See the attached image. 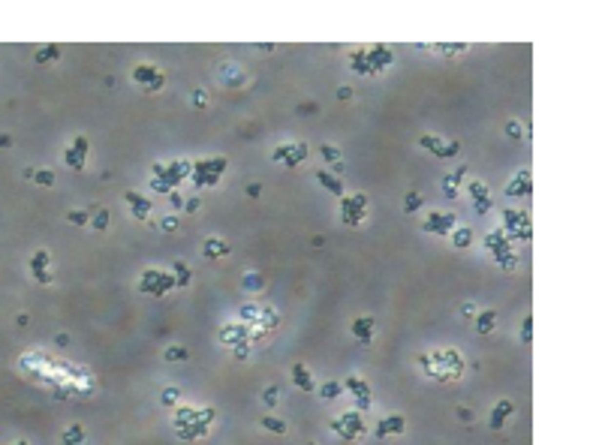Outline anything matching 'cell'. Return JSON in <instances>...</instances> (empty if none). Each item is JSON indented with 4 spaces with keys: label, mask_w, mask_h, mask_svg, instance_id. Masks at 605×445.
<instances>
[{
    "label": "cell",
    "mask_w": 605,
    "mask_h": 445,
    "mask_svg": "<svg viewBox=\"0 0 605 445\" xmlns=\"http://www.w3.org/2000/svg\"><path fill=\"white\" fill-rule=\"evenodd\" d=\"M304 156H307V145H304V141H292V145H289V156H286V163H283V166L295 169Z\"/></svg>",
    "instance_id": "15"
},
{
    "label": "cell",
    "mask_w": 605,
    "mask_h": 445,
    "mask_svg": "<svg viewBox=\"0 0 605 445\" xmlns=\"http://www.w3.org/2000/svg\"><path fill=\"white\" fill-rule=\"evenodd\" d=\"M488 208H491V202H488V199H482V202H476V211H479V213H485Z\"/></svg>",
    "instance_id": "59"
},
{
    "label": "cell",
    "mask_w": 605,
    "mask_h": 445,
    "mask_svg": "<svg viewBox=\"0 0 605 445\" xmlns=\"http://www.w3.org/2000/svg\"><path fill=\"white\" fill-rule=\"evenodd\" d=\"M512 412H515L512 400H500V403H497V409H494V415H491V427H494V430H500L503 421H506V415H512Z\"/></svg>",
    "instance_id": "12"
},
{
    "label": "cell",
    "mask_w": 605,
    "mask_h": 445,
    "mask_svg": "<svg viewBox=\"0 0 605 445\" xmlns=\"http://www.w3.org/2000/svg\"><path fill=\"white\" fill-rule=\"evenodd\" d=\"M464 177H467V169H464V166H461L458 172H452V174L443 177V193H446V199H458V187H461Z\"/></svg>",
    "instance_id": "8"
},
{
    "label": "cell",
    "mask_w": 605,
    "mask_h": 445,
    "mask_svg": "<svg viewBox=\"0 0 605 445\" xmlns=\"http://www.w3.org/2000/svg\"><path fill=\"white\" fill-rule=\"evenodd\" d=\"M292 379H295V385H298L301 391H313V379H310V370H307L304 364H295V367H292Z\"/></svg>",
    "instance_id": "16"
},
{
    "label": "cell",
    "mask_w": 605,
    "mask_h": 445,
    "mask_svg": "<svg viewBox=\"0 0 605 445\" xmlns=\"http://www.w3.org/2000/svg\"><path fill=\"white\" fill-rule=\"evenodd\" d=\"M455 223H458L455 213H440V211H434V213H428V217H424L422 229H424V232H434V235H452Z\"/></svg>",
    "instance_id": "4"
},
{
    "label": "cell",
    "mask_w": 605,
    "mask_h": 445,
    "mask_svg": "<svg viewBox=\"0 0 605 445\" xmlns=\"http://www.w3.org/2000/svg\"><path fill=\"white\" fill-rule=\"evenodd\" d=\"M133 81H136V84H141V87H145L148 94H157L160 87L166 84V76L160 73L157 66H151V63H141V66H136V69H133Z\"/></svg>",
    "instance_id": "3"
},
{
    "label": "cell",
    "mask_w": 605,
    "mask_h": 445,
    "mask_svg": "<svg viewBox=\"0 0 605 445\" xmlns=\"http://www.w3.org/2000/svg\"><path fill=\"white\" fill-rule=\"evenodd\" d=\"M151 190H157V193H172V184L166 181V177H154V184H151Z\"/></svg>",
    "instance_id": "43"
},
{
    "label": "cell",
    "mask_w": 605,
    "mask_h": 445,
    "mask_svg": "<svg viewBox=\"0 0 605 445\" xmlns=\"http://www.w3.org/2000/svg\"><path fill=\"white\" fill-rule=\"evenodd\" d=\"M202 253H205V259H208V262H217V259L229 256V244H226L223 238H208Z\"/></svg>",
    "instance_id": "7"
},
{
    "label": "cell",
    "mask_w": 605,
    "mask_h": 445,
    "mask_svg": "<svg viewBox=\"0 0 605 445\" xmlns=\"http://www.w3.org/2000/svg\"><path fill=\"white\" fill-rule=\"evenodd\" d=\"M184 358H187V349H181V346L166 349V361H184Z\"/></svg>",
    "instance_id": "38"
},
{
    "label": "cell",
    "mask_w": 605,
    "mask_h": 445,
    "mask_svg": "<svg viewBox=\"0 0 605 445\" xmlns=\"http://www.w3.org/2000/svg\"><path fill=\"white\" fill-rule=\"evenodd\" d=\"M388 63H391V51H388V48H383V45L367 48V66H370V76H373V73H383Z\"/></svg>",
    "instance_id": "5"
},
{
    "label": "cell",
    "mask_w": 605,
    "mask_h": 445,
    "mask_svg": "<svg viewBox=\"0 0 605 445\" xmlns=\"http://www.w3.org/2000/svg\"><path fill=\"white\" fill-rule=\"evenodd\" d=\"M33 177H37V184H40V187H51V184H55V174L45 172V169H42V172H37Z\"/></svg>",
    "instance_id": "41"
},
{
    "label": "cell",
    "mask_w": 605,
    "mask_h": 445,
    "mask_svg": "<svg viewBox=\"0 0 605 445\" xmlns=\"http://www.w3.org/2000/svg\"><path fill=\"white\" fill-rule=\"evenodd\" d=\"M223 81H229V84H244V76L238 73L235 63H226V66H223Z\"/></svg>",
    "instance_id": "24"
},
{
    "label": "cell",
    "mask_w": 605,
    "mask_h": 445,
    "mask_svg": "<svg viewBox=\"0 0 605 445\" xmlns=\"http://www.w3.org/2000/svg\"><path fill=\"white\" fill-rule=\"evenodd\" d=\"M521 340H524V343H530V340H533V316H527V319H524V325H521Z\"/></svg>",
    "instance_id": "39"
},
{
    "label": "cell",
    "mask_w": 605,
    "mask_h": 445,
    "mask_svg": "<svg viewBox=\"0 0 605 445\" xmlns=\"http://www.w3.org/2000/svg\"><path fill=\"white\" fill-rule=\"evenodd\" d=\"M470 241H473V229H470V226H455V229H452V244L458 247V250L470 247Z\"/></svg>",
    "instance_id": "18"
},
{
    "label": "cell",
    "mask_w": 605,
    "mask_h": 445,
    "mask_svg": "<svg viewBox=\"0 0 605 445\" xmlns=\"http://www.w3.org/2000/svg\"><path fill=\"white\" fill-rule=\"evenodd\" d=\"M199 205H202L199 199H187V202H184V211H187V213H196V211H199Z\"/></svg>",
    "instance_id": "54"
},
{
    "label": "cell",
    "mask_w": 605,
    "mask_h": 445,
    "mask_svg": "<svg viewBox=\"0 0 605 445\" xmlns=\"http://www.w3.org/2000/svg\"><path fill=\"white\" fill-rule=\"evenodd\" d=\"M367 403H370V394H359V406L367 409Z\"/></svg>",
    "instance_id": "60"
},
{
    "label": "cell",
    "mask_w": 605,
    "mask_h": 445,
    "mask_svg": "<svg viewBox=\"0 0 605 445\" xmlns=\"http://www.w3.org/2000/svg\"><path fill=\"white\" fill-rule=\"evenodd\" d=\"M440 51H443V55H461V51H467V45L464 42H452V45H443Z\"/></svg>",
    "instance_id": "44"
},
{
    "label": "cell",
    "mask_w": 605,
    "mask_h": 445,
    "mask_svg": "<svg viewBox=\"0 0 605 445\" xmlns=\"http://www.w3.org/2000/svg\"><path fill=\"white\" fill-rule=\"evenodd\" d=\"M73 141H76L73 151H76L79 156H87V138H84V135H79V138H73Z\"/></svg>",
    "instance_id": "46"
},
{
    "label": "cell",
    "mask_w": 605,
    "mask_h": 445,
    "mask_svg": "<svg viewBox=\"0 0 605 445\" xmlns=\"http://www.w3.org/2000/svg\"><path fill=\"white\" fill-rule=\"evenodd\" d=\"M163 403H166V406L178 403V391H175V388H166V391H163Z\"/></svg>",
    "instance_id": "50"
},
{
    "label": "cell",
    "mask_w": 605,
    "mask_h": 445,
    "mask_svg": "<svg viewBox=\"0 0 605 445\" xmlns=\"http://www.w3.org/2000/svg\"><path fill=\"white\" fill-rule=\"evenodd\" d=\"M169 202H172V208H184V199H181V193H169Z\"/></svg>",
    "instance_id": "56"
},
{
    "label": "cell",
    "mask_w": 605,
    "mask_h": 445,
    "mask_svg": "<svg viewBox=\"0 0 605 445\" xmlns=\"http://www.w3.org/2000/svg\"><path fill=\"white\" fill-rule=\"evenodd\" d=\"M19 445H27V442H19Z\"/></svg>",
    "instance_id": "62"
},
{
    "label": "cell",
    "mask_w": 605,
    "mask_h": 445,
    "mask_svg": "<svg viewBox=\"0 0 605 445\" xmlns=\"http://www.w3.org/2000/svg\"><path fill=\"white\" fill-rule=\"evenodd\" d=\"M172 271H175V286H181V289H184V286H190L193 271L187 268L184 262H175V265H172Z\"/></svg>",
    "instance_id": "21"
},
{
    "label": "cell",
    "mask_w": 605,
    "mask_h": 445,
    "mask_svg": "<svg viewBox=\"0 0 605 445\" xmlns=\"http://www.w3.org/2000/svg\"><path fill=\"white\" fill-rule=\"evenodd\" d=\"M319 151H323V159H328L331 166H334V163H341V151H337L334 145H323Z\"/></svg>",
    "instance_id": "32"
},
{
    "label": "cell",
    "mask_w": 605,
    "mask_h": 445,
    "mask_svg": "<svg viewBox=\"0 0 605 445\" xmlns=\"http://www.w3.org/2000/svg\"><path fill=\"white\" fill-rule=\"evenodd\" d=\"M310 445H313V442H310Z\"/></svg>",
    "instance_id": "63"
},
{
    "label": "cell",
    "mask_w": 605,
    "mask_h": 445,
    "mask_svg": "<svg viewBox=\"0 0 605 445\" xmlns=\"http://www.w3.org/2000/svg\"><path fill=\"white\" fill-rule=\"evenodd\" d=\"M277 397H280V391H277V388H268V391H265V403H268V406H274V403H277Z\"/></svg>",
    "instance_id": "53"
},
{
    "label": "cell",
    "mask_w": 605,
    "mask_h": 445,
    "mask_svg": "<svg viewBox=\"0 0 605 445\" xmlns=\"http://www.w3.org/2000/svg\"><path fill=\"white\" fill-rule=\"evenodd\" d=\"M172 286H175V277L166 274V271H157V268H148L139 280V289L148 292V295H166Z\"/></svg>",
    "instance_id": "1"
},
{
    "label": "cell",
    "mask_w": 605,
    "mask_h": 445,
    "mask_svg": "<svg viewBox=\"0 0 605 445\" xmlns=\"http://www.w3.org/2000/svg\"><path fill=\"white\" fill-rule=\"evenodd\" d=\"M91 226L97 229V232H102V229H109V211H100L97 217L91 220Z\"/></svg>",
    "instance_id": "36"
},
{
    "label": "cell",
    "mask_w": 605,
    "mask_h": 445,
    "mask_svg": "<svg viewBox=\"0 0 605 445\" xmlns=\"http://www.w3.org/2000/svg\"><path fill=\"white\" fill-rule=\"evenodd\" d=\"M467 190H470V195H473L476 202H482V199H488V187H485L482 181H470V187H467Z\"/></svg>",
    "instance_id": "30"
},
{
    "label": "cell",
    "mask_w": 605,
    "mask_h": 445,
    "mask_svg": "<svg viewBox=\"0 0 605 445\" xmlns=\"http://www.w3.org/2000/svg\"><path fill=\"white\" fill-rule=\"evenodd\" d=\"M419 208H422V195H419L416 190H410V193H406V199H403V211H406V213H416Z\"/></svg>",
    "instance_id": "27"
},
{
    "label": "cell",
    "mask_w": 605,
    "mask_h": 445,
    "mask_svg": "<svg viewBox=\"0 0 605 445\" xmlns=\"http://www.w3.org/2000/svg\"><path fill=\"white\" fill-rule=\"evenodd\" d=\"M458 151H461V145H458V141H449V145H443V156H455Z\"/></svg>",
    "instance_id": "51"
},
{
    "label": "cell",
    "mask_w": 605,
    "mask_h": 445,
    "mask_svg": "<svg viewBox=\"0 0 605 445\" xmlns=\"http://www.w3.org/2000/svg\"><path fill=\"white\" fill-rule=\"evenodd\" d=\"M259 193H262V187H259V184H247V195H250V199H256Z\"/></svg>",
    "instance_id": "57"
},
{
    "label": "cell",
    "mask_w": 605,
    "mask_h": 445,
    "mask_svg": "<svg viewBox=\"0 0 605 445\" xmlns=\"http://www.w3.org/2000/svg\"><path fill=\"white\" fill-rule=\"evenodd\" d=\"M79 442H84V430L76 424V427H69V430L63 433V445H79Z\"/></svg>",
    "instance_id": "28"
},
{
    "label": "cell",
    "mask_w": 605,
    "mask_h": 445,
    "mask_svg": "<svg viewBox=\"0 0 605 445\" xmlns=\"http://www.w3.org/2000/svg\"><path fill=\"white\" fill-rule=\"evenodd\" d=\"M341 211H343V223L346 226H362V220H364V213H367V199L362 193H355V195H343L341 199Z\"/></svg>",
    "instance_id": "2"
},
{
    "label": "cell",
    "mask_w": 605,
    "mask_h": 445,
    "mask_svg": "<svg viewBox=\"0 0 605 445\" xmlns=\"http://www.w3.org/2000/svg\"><path fill=\"white\" fill-rule=\"evenodd\" d=\"M262 427H268L271 433H286V424H283L280 418H271V415H268V418H262Z\"/></svg>",
    "instance_id": "31"
},
{
    "label": "cell",
    "mask_w": 605,
    "mask_h": 445,
    "mask_svg": "<svg viewBox=\"0 0 605 445\" xmlns=\"http://www.w3.org/2000/svg\"><path fill=\"white\" fill-rule=\"evenodd\" d=\"M506 135H509V138H521V135H524L521 123H518V120H509V123H506Z\"/></svg>",
    "instance_id": "40"
},
{
    "label": "cell",
    "mask_w": 605,
    "mask_h": 445,
    "mask_svg": "<svg viewBox=\"0 0 605 445\" xmlns=\"http://www.w3.org/2000/svg\"><path fill=\"white\" fill-rule=\"evenodd\" d=\"M220 340H223L226 346H241V343L250 340V337H247V328H244V325H223V328H220Z\"/></svg>",
    "instance_id": "6"
},
{
    "label": "cell",
    "mask_w": 605,
    "mask_h": 445,
    "mask_svg": "<svg viewBox=\"0 0 605 445\" xmlns=\"http://www.w3.org/2000/svg\"><path fill=\"white\" fill-rule=\"evenodd\" d=\"M45 268H48V253H45V250H40L37 256L30 259V271H33V274H40V271H45Z\"/></svg>",
    "instance_id": "29"
},
{
    "label": "cell",
    "mask_w": 605,
    "mask_h": 445,
    "mask_svg": "<svg viewBox=\"0 0 605 445\" xmlns=\"http://www.w3.org/2000/svg\"><path fill=\"white\" fill-rule=\"evenodd\" d=\"M346 388L355 391V394H367V385H364L359 376H349V379H346Z\"/></svg>",
    "instance_id": "37"
},
{
    "label": "cell",
    "mask_w": 605,
    "mask_h": 445,
    "mask_svg": "<svg viewBox=\"0 0 605 445\" xmlns=\"http://www.w3.org/2000/svg\"><path fill=\"white\" fill-rule=\"evenodd\" d=\"M123 199H127V202L133 205V213H136V220H145V223H148V213H151V202L145 199V195H139V193H133V190H130L127 195H123Z\"/></svg>",
    "instance_id": "9"
},
{
    "label": "cell",
    "mask_w": 605,
    "mask_h": 445,
    "mask_svg": "<svg viewBox=\"0 0 605 445\" xmlns=\"http://www.w3.org/2000/svg\"><path fill=\"white\" fill-rule=\"evenodd\" d=\"M337 99H341V102H346V99H352V87H346V84H343V87H341V91H337Z\"/></svg>",
    "instance_id": "55"
},
{
    "label": "cell",
    "mask_w": 605,
    "mask_h": 445,
    "mask_svg": "<svg viewBox=\"0 0 605 445\" xmlns=\"http://www.w3.org/2000/svg\"><path fill=\"white\" fill-rule=\"evenodd\" d=\"M476 313H479V310H476V304H473V301H467V304H461V316H464V319H476Z\"/></svg>",
    "instance_id": "47"
},
{
    "label": "cell",
    "mask_w": 605,
    "mask_h": 445,
    "mask_svg": "<svg viewBox=\"0 0 605 445\" xmlns=\"http://www.w3.org/2000/svg\"><path fill=\"white\" fill-rule=\"evenodd\" d=\"M319 394H323V397H328V400H331V397H337V394H341V385H337V382H328V385H325L323 391H319Z\"/></svg>",
    "instance_id": "45"
},
{
    "label": "cell",
    "mask_w": 605,
    "mask_h": 445,
    "mask_svg": "<svg viewBox=\"0 0 605 445\" xmlns=\"http://www.w3.org/2000/svg\"><path fill=\"white\" fill-rule=\"evenodd\" d=\"M247 352H250V346H247V343L235 346V355H238V358H247Z\"/></svg>",
    "instance_id": "58"
},
{
    "label": "cell",
    "mask_w": 605,
    "mask_h": 445,
    "mask_svg": "<svg viewBox=\"0 0 605 445\" xmlns=\"http://www.w3.org/2000/svg\"><path fill=\"white\" fill-rule=\"evenodd\" d=\"M349 63L355 66V73H362V76H370V66H367V48H359V51H352V55H349Z\"/></svg>",
    "instance_id": "20"
},
{
    "label": "cell",
    "mask_w": 605,
    "mask_h": 445,
    "mask_svg": "<svg viewBox=\"0 0 605 445\" xmlns=\"http://www.w3.org/2000/svg\"><path fill=\"white\" fill-rule=\"evenodd\" d=\"M259 322H262V331H271V328H277V325H280V313H277V310H271V307H262Z\"/></svg>",
    "instance_id": "22"
},
{
    "label": "cell",
    "mask_w": 605,
    "mask_h": 445,
    "mask_svg": "<svg viewBox=\"0 0 605 445\" xmlns=\"http://www.w3.org/2000/svg\"><path fill=\"white\" fill-rule=\"evenodd\" d=\"M419 141H422V148H428L431 154L443 156V138H437V135H422Z\"/></svg>",
    "instance_id": "25"
},
{
    "label": "cell",
    "mask_w": 605,
    "mask_h": 445,
    "mask_svg": "<svg viewBox=\"0 0 605 445\" xmlns=\"http://www.w3.org/2000/svg\"><path fill=\"white\" fill-rule=\"evenodd\" d=\"M66 220H69V223H76V226H87V223H91V217H87L84 211H69V213H66Z\"/></svg>",
    "instance_id": "34"
},
{
    "label": "cell",
    "mask_w": 605,
    "mask_h": 445,
    "mask_svg": "<svg viewBox=\"0 0 605 445\" xmlns=\"http://www.w3.org/2000/svg\"><path fill=\"white\" fill-rule=\"evenodd\" d=\"M63 159H66V163L73 166V169H81V166H84V156H79L73 148H66V151H63Z\"/></svg>",
    "instance_id": "33"
},
{
    "label": "cell",
    "mask_w": 605,
    "mask_h": 445,
    "mask_svg": "<svg viewBox=\"0 0 605 445\" xmlns=\"http://www.w3.org/2000/svg\"><path fill=\"white\" fill-rule=\"evenodd\" d=\"M259 313H262V307H256V304H244L241 307V319H253V322H259Z\"/></svg>",
    "instance_id": "35"
},
{
    "label": "cell",
    "mask_w": 605,
    "mask_h": 445,
    "mask_svg": "<svg viewBox=\"0 0 605 445\" xmlns=\"http://www.w3.org/2000/svg\"><path fill=\"white\" fill-rule=\"evenodd\" d=\"M497 325V313L494 310H482V313H476V328L479 334H491Z\"/></svg>",
    "instance_id": "17"
},
{
    "label": "cell",
    "mask_w": 605,
    "mask_h": 445,
    "mask_svg": "<svg viewBox=\"0 0 605 445\" xmlns=\"http://www.w3.org/2000/svg\"><path fill=\"white\" fill-rule=\"evenodd\" d=\"M193 105H196V109L208 105V94H205V91H193Z\"/></svg>",
    "instance_id": "48"
},
{
    "label": "cell",
    "mask_w": 605,
    "mask_h": 445,
    "mask_svg": "<svg viewBox=\"0 0 605 445\" xmlns=\"http://www.w3.org/2000/svg\"><path fill=\"white\" fill-rule=\"evenodd\" d=\"M373 328H377V325H373V319H367V316H364V319H355V322H352V334L359 337L362 343H370Z\"/></svg>",
    "instance_id": "13"
},
{
    "label": "cell",
    "mask_w": 605,
    "mask_h": 445,
    "mask_svg": "<svg viewBox=\"0 0 605 445\" xmlns=\"http://www.w3.org/2000/svg\"><path fill=\"white\" fill-rule=\"evenodd\" d=\"M60 58V45H45L37 51V63H48V60H58Z\"/></svg>",
    "instance_id": "23"
},
{
    "label": "cell",
    "mask_w": 605,
    "mask_h": 445,
    "mask_svg": "<svg viewBox=\"0 0 605 445\" xmlns=\"http://www.w3.org/2000/svg\"><path fill=\"white\" fill-rule=\"evenodd\" d=\"M500 256V265H503V271H515V265H518V256L512 253V247H506V250L497 253Z\"/></svg>",
    "instance_id": "26"
},
{
    "label": "cell",
    "mask_w": 605,
    "mask_h": 445,
    "mask_svg": "<svg viewBox=\"0 0 605 445\" xmlns=\"http://www.w3.org/2000/svg\"><path fill=\"white\" fill-rule=\"evenodd\" d=\"M527 193H530V172H521V177L509 181L506 195H509V199H515V195H527Z\"/></svg>",
    "instance_id": "11"
},
{
    "label": "cell",
    "mask_w": 605,
    "mask_h": 445,
    "mask_svg": "<svg viewBox=\"0 0 605 445\" xmlns=\"http://www.w3.org/2000/svg\"><path fill=\"white\" fill-rule=\"evenodd\" d=\"M316 181H319V184H323L325 190H331L334 195H341V199H343V184H341V181H337V177H334L331 172H325V169H323V172H316Z\"/></svg>",
    "instance_id": "14"
},
{
    "label": "cell",
    "mask_w": 605,
    "mask_h": 445,
    "mask_svg": "<svg viewBox=\"0 0 605 445\" xmlns=\"http://www.w3.org/2000/svg\"><path fill=\"white\" fill-rule=\"evenodd\" d=\"M289 145H292V141H289ZM289 145H280V148L271 154V159H274V163H286V156H289Z\"/></svg>",
    "instance_id": "42"
},
{
    "label": "cell",
    "mask_w": 605,
    "mask_h": 445,
    "mask_svg": "<svg viewBox=\"0 0 605 445\" xmlns=\"http://www.w3.org/2000/svg\"><path fill=\"white\" fill-rule=\"evenodd\" d=\"M388 433H403V418H401V415H388V418H383V421L377 424V436H380V439L388 436Z\"/></svg>",
    "instance_id": "10"
},
{
    "label": "cell",
    "mask_w": 605,
    "mask_h": 445,
    "mask_svg": "<svg viewBox=\"0 0 605 445\" xmlns=\"http://www.w3.org/2000/svg\"><path fill=\"white\" fill-rule=\"evenodd\" d=\"M343 169H346V166H343V159H341V163H334V166H331V172H334V174H343Z\"/></svg>",
    "instance_id": "61"
},
{
    "label": "cell",
    "mask_w": 605,
    "mask_h": 445,
    "mask_svg": "<svg viewBox=\"0 0 605 445\" xmlns=\"http://www.w3.org/2000/svg\"><path fill=\"white\" fill-rule=\"evenodd\" d=\"M241 289H247V292H262V289H265V280H262V274H256V271H247V274L241 277Z\"/></svg>",
    "instance_id": "19"
},
{
    "label": "cell",
    "mask_w": 605,
    "mask_h": 445,
    "mask_svg": "<svg viewBox=\"0 0 605 445\" xmlns=\"http://www.w3.org/2000/svg\"><path fill=\"white\" fill-rule=\"evenodd\" d=\"M178 223H181L178 217H166L163 223H160V229H163V232H175V229H178Z\"/></svg>",
    "instance_id": "49"
},
{
    "label": "cell",
    "mask_w": 605,
    "mask_h": 445,
    "mask_svg": "<svg viewBox=\"0 0 605 445\" xmlns=\"http://www.w3.org/2000/svg\"><path fill=\"white\" fill-rule=\"evenodd\" d=\"M33 277H37V283H42V286H48V283L55 280V274H51V271H40V274H33Z\"/></svg>",
    "instance_id": "52"
}]
</instances>
